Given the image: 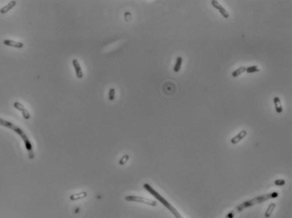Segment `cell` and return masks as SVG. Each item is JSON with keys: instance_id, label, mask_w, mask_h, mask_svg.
Masks as SVG:
<instances>
[{"instance_id": "cell-12", "label": "cell", "mask_w": 292, "mask_h": 218, "mask_svg": "<svg viewBox=\"0 0 292 218\" xmlns=\"http://www.w3.org/2000/svg\"><path fill=\"white\" fill-rule=\"evenodd\" d=\"M182 64H183V58H182V57L180 56L176 58V62H175V67H174V71L178 73L181 70Z\"/></svg>"}, {"instance_id": "cell-8", "label": "cell", "mask_w": 292, "mask_h": 218, "mask_svg": "<svg viewBox=\"0 0 292 218\" xmlns=\"http://www.w3.org/2000/svg\"><path fill=\"white\" fill-rule=\"evenodd\" d=\"M247 132L246 130H241L239 134H237L236 136H234L232 139H231L230 142H231L233 145H236L237 143H239L240 140H242L245 137L247 136Z\"/></svg>"}, {"instance_id": "cell-2", "label": "cell", "mask_w": 292, "mask_h": 218, "mask_svg": "<svg viewBox=\"0 0 292 218\" xmlns=\"http://www.w3.org/2000/svg\"><path fill=\"white\" fill-rule=\"evenodd\" d=\"M277 196H278V193L276 192H274V193H271V194H264V195H261V196H258V197H256L254 199H251L250 200H247L242 204H240L238 207L236 208V211L238 212L241 211L243 209L245 208H247V207H250V206H252L254 204H259V203H262V202H264L266 200H269V199H274L276 198Z\"/></svg>"}, {"instance_id": "cell-16", "label": "cell", "mask_w": 292, "mask_h": 218, "mask_svg": "<svg viewBox=\"0 0 292 218\" xmlns=\"http://www.w3.org/2000/svg\"><path fill=\"white\" fill-rule=\"evenodd\" d=\"M114 98H115V89L110 88L109 91V101H113Z\"/></svg>"}, {"instance_id": "cell-17", "label": "cell", "mask_w": 292, "mask_h": 218, "mask_svg": "<svg viewBox=\"0 0 292 218\" xmlns=\"http://www.w3.org/2000/svg\"><path fill=\"white\" fill-rule=\"evenodd\" d=\"M274 184L277 186H283L285 184V181L284 179H277L274 181Z\"/></svg>"}, {"instance_id": "cell-11", "label": "cell", "mask_w": 292, "mask_h": 218, "mask_svg": "<svg viewBox=\"0 0 292 218\" xmlns=\"http://www.w3.org/2000/svg\"><path fill=\"white\" fill-rule=\"evenodd\" d=\"M274 106H275V110L278 113H281L283 112V108H282V105H281V102H280V99L279 97L278 96H275L274 97Z\"/></svg>"}, {"instance_id": "cell-1", "label": "cell", "mask_w": 292, "mask_h": 218, "mask_svg": "<svg viewBox=\"0 0 292 218\" xmlns=\"http://www.w3.org/2000/svg\"><path fill=\"white\" fill-rule=\"evenodd\" d=\"M143 187H144V189L146 190L147 191L149 194H151L153 196H154L158 200H159L162 204H164L165 207H167L168 209L177 218H184V217H182V216H181V214L178 212V211L176 210V209H175L174 208V206L172 205V204H170V203H168V202L167 200L161 195V194H159L157 191L155 190L154 189H153V187L150 185V184H148V183H144L143 184Z\"/></svg>"}, {"instance_id": "cell-10", "label": "cell", "mask_w": 292, "mask_h": 218, "mask_svg": "<svg viewBox=\"0 0 292 218\" xmlns=\"http://www.w3.org/2000/svg\"><path fill=\"white\" fill-rule=\"evenodd\" d=\"M86 195H87V193H86V192L81 191V192H79V193H75V194H71L70 196V200H81V199H83L85 197H86Z\"/></svg>"}, {"instance_id": "cell-9", "label": "cell", "mask_w": 292, "mask_h": 218, "mask_svg": "<svg viewBox=\"0 0 292 218\" xmlns=\"http://www.w3.org/2000/svg\"><path fill=\"white\" fill-rule=\"evenodd\" d=\"M15 5H16V1H10V2H9L4 7H3L0 9V13L1 14H5V13L9 12L10 9H12L14 8Z\"/></svg>"}, {"instance_id": "cell-5", "label": "cell", "mask_w": 292, "mask_h": 218, "mask_svg": "<svg viewBox=\"0 0 292 218\" xmlns=\"http://www.w3.org/2000/svg\"><path fill=\"white\" fill-rule=\"evenodd\" d=\"M72 65L73 67L75 68V75L78 79H82L83 78V71H82V68H81V64L80 62L77 60V59H73L72 60Z\"/></svg>"}, {"instance_id": "cell-13", "label": "cell", "mask_w": 292, "mask_h": 218, "mask_svg": "<svg viewBox=\"0 0 292 218\" xmlns=\"http://www.w3.org/2000/svg\"><path fill=\"white\" fill-rule=\"evenodd\" d=\"M246 69H247V68H246L245 66H242V67H240V68H236V70H234V71L232 72V77L236 78V77H238L239 75H240L241 74H243L244 72H246Z\"/></svg>"}, {"instance_id": "cell-14", "label": "cell", "mask_w": 292, "mask_h": 218, "mask_svg": "<svg viewBox=\"0 0 292 218\" xmlns=\"http://www.w3.org/2000/svg\"><path fill=\"white\" fill-rule=\"evenodd\" d=\"M274 208H275V204L274 203H272V204H269L268 207V209H267V211H266V212H265V217H270L271 215H272V213H273V211H274Z\"/></svg>"}, {"instance_id": "cell-6", "label": "cell", "mask_w": 292, "mask_h": 218, "mask_svg": "<svg viewBox=\"0 0 292 218\" xmlns=\"http://www.w3.org/2000/svg\"><path fill=\"white\" fill-rule=\"evenodd\" d=\"M211 3H212V5L215 8V9H217L219 11V13L220 14H222V16H223V18H225V19H227V18H229V16H230V14H229V12L223 8V6H222L220 3H219V1H216V0H213L212 2H211Z\"/></svg>"}, {"instance_id": "cell-18", "label": "cell", "mask_w": 292, "mask_h": 218, "mask_svg": "<svg viewBox=\"0 0 292 218\" xmlns=\"http://www.w3.org/2000/svg\"><path fill=\"white\" fill-rule=\"evenodd\" d=\"M129 158H130V157H129V156H128V155H125V156H123V157L120 159V165H125V164L127 162V161L129 160Z\"/></svg>"}, {"instance_id": "cell-7", "label": "cell", "mask_w": 292, "mask_h": 218, "mask_svg": "<svg viewBox=\"0 0 292 218\" xmlns=\"http://www.w3.org/2000/svg\"><path fill=\"white\" fill-rule=\"evenodd\" d=\"M3 44L5 46H9V47H12L14 48H23L24 47V43L20 42V41H14V40H10V39H5L3 40Z\"/></svg>"}, {"instance_id": "cell-4", "label": "cell", "mask_w": 292, "mask_h": 218, "mask_svg": "<svg viewBox=\"0 0 292 218\" xmlns=\"http://www.w3.org/2000/svg\"><path fill=\"white\" fill-rule=\"evenodd\" d=\"M14 108L21 112V114H22V116L25 119H29L31 118V113L29 112L27 109L25 108V106L23 104H21L20 102H15L14 103Z\"/></svg>"}, {"instance_id": "cell-15", "label": "cell", "mask_w": 292, "mask_h": 218, "mask_svg": "<svg viewBox=\"0 0 292 218\" xmlns=\"http://www.w3.org/2000/svg\"><path fill=\"white\" fill-rule=\"evenodd\" d=\"M259 71H260V68H258L257 65L250 66L246 69V72L248 73V74H252V73H256V72H259Z\"/></svg>"}, {"instance_id": "cell-3", "label": "cell", "mask_w": 292, "mask_h": 218, "mask_svg": "<svg viewBox=\"0 0 292 218\" xmlns=\"http://www.w3.org/2000/svg\"><path fill=\"white\" fill-rule=\"evenodd\" d=\"M125 200L126 201H130V202H139V203H143V204H147V205H151V206H156L157 205V202L149 200L147 198L145 197H141V196H138V195H127L125 197Z\"/></svg>"}]
</instances>
